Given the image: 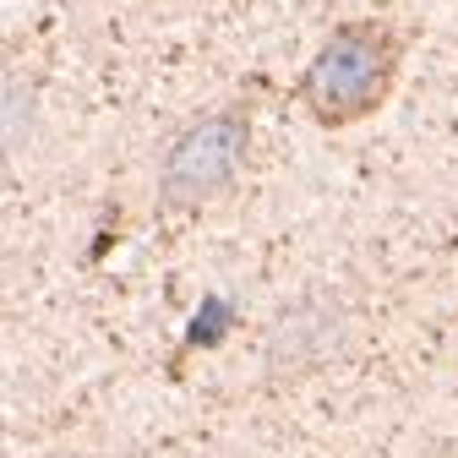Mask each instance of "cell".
Instances as JSON below:
<instances>
[{
    "instance_id": "obj_1",
    "label": "cell",
    "mask_w": 458,
    "mask_h": 458,
    "mask_svg": "<svg viewBox=\"0 0 458 458\" xmlns=\"http://www.w3.org/2000/svg\"><path fill=\"white\" fill-rule=\"evenodd\" d=\"M246 114L241 109H218L191 121L175 142H169L164 164H158V202L164 208H202L218 191H229V181L241 175L246 158Z\"/></svg>"
},
{
    "instance_id": "obj_2",
    "label": "cell",
    "mask_w": 458,
    "mask_h": 458,
    "mask_svg": "<svg viewBox=\"0 0 458 458\" xmlns=\"http://www.w3.org/2000/svg\"><path fill=\"white\" fill-rule=\"evenodd\" d=\"M387 77H393V38L382 28H338L322 55L306 72V98L322 121H355L366 114L382 93H387Z\"/></svg>"
},
{
    "instance_id": "obj_3",
    "label": "cell",
    "mask_w": 458,
    "mask_h": 458,
    "mask_svg": "<svg viewBox=\"0 0 458 458\" xmlns=\"http://www.w3.org/2000/svg\"><path fill=\"white\" fill-rule=\"evenodd\" d=\"M344 344V306L338 301H295L267 333V377H306L327 366Z\"/></svg>"
}]
</instances>
